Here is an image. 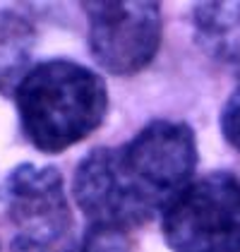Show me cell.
I'll list each match as a JSON object with an SVG mask.
<instances>
[{
    "label": "cell",
    "instance_id": "obj_1",
    "mask_svg": "<svg viewBox=\"0 0 240 252\" xmlns=\"http://www.w3.org/2000/svg\"><path fill=\"white\" fill-rule=\"evenodd\" d=\"M197 139L190 125L151 120L130 142L99 147L75 171V199L89 226L132 231L192 183Z\"/></svg>",
    "mask_w": 240,
    "mask_h": 252
},
{
    "label": "cell",
    "instance_id": "obj_2",
    "mask_svg": "<svg viewBox=\"0 0 240 252\" xmlns=\"http://www.w3.org/2000/svg\"><path fill=\"white\" fill-rule=\"evenodd\" d=\"M24 137L43 154H58L96 132L108 113L101 75L72 60H43L15 89Z\"/></svg>",
    "mask_w": 240,
    "mask_h": 252
},
{
    "label": "cell",
    "instance_id": "obj_3",
    "mask_svg": "<svg viewBox=\"0 0 240 252\" xmlns=\"http://www.w3.org/2000/svg\"><path fill=\"white\" fill-rule=\"evenodd\" d=\"M0 199L15 228L10 252H77L82 245L58 168L34 163L12 168Z\"/></svg>",
    "mask_w": 240,
    "mask_h": 252
},
{
    "label": "cell",
    "instance_id": "obj_4",
    "mask_svg": "<svg viewBox=\"0 0 240 252\" xmlns=\"http://www.w3.org/2000/svg\"><path fill=\"white\" fill-rule=\"evenodd\" d=\"M173 252H240V180L216 171L192 180L161 214Z\"/></svg>",
    "mask_w": 240,
    "mask_h": 252
},
{
    "label": "cell",
    "instance_id": "obj_5",
    "mask_svg": "<svg viewBox=\"0 0 240 252\" xmlns=\"http://www.w3.org/2000/svg\"><path fill=\"white\" fill-rule=\"evenodd\" d=\"M89 24V48L101 67L111 75H135L144 70L159 51V2H84Z\"/></svg>",
    "mask_w": 240,
    "mask_h": 252
},
{
    "label": "cell",
    "instance_id": "obj_6",
    "mask_svg": "<svg viewBox=\"0 0 240 252\" xmlns=\"http://www.w3.org/2000/svg\"><path fill=\"white\" fill-rule=\"evenodd\" d=\"M34 46V27L15 12H0V92L12 94L24 79Z\"/></svg>",
    "mask_w": 240,
    "mask_h": 252
},
{
    "label": "cell",
    "instance_id": "obj_7",
    "mask_svg": "<svg viewBox=\"0 0 240 252\" xmlns=\"http://www.w3.org/2000/svg\"><path fill=\"white\" fill-rule=\"evenodd\" d=\"M192 20L202 34L221 36L240 24V2H200L192 7Z\"/></svg>",
    "mask_w": 240,
    "mask_h": 252
},
{
    "label": "cell",
    "instance_id": "obj_8",
    "mask_svg": "<svg viewBox=\"0 0 240 252\" xmlns=\"http://www.w3.org/2000/svg\"><path fill=\"white\" fill-rule=\"evenodd\" d=\"M80 252H135V243L127 231L89 226L82 235Z\"/></svg>",
    "mask_w": 240,
    "mask_h": 252
},
{
    "label": "cell",
    "instance_id": "obj_9",
    "mask_svg": "<svg viewBox=\"0 0 240 252\" xmlns=\"http://www.w3.org/2000/svg\"><path fill=\"white\" fill-rule=\"evenodd\" d=\"M221 132L226 137V142L240 152V87L228 96L221 111Z\"/></svg>",
    "mask_w": 240,
    "mask_h": 252
},
{
    "label": "cell",
    "instance_id": "obj_10",
    "mask_svg": "<svg viewBox=\"0 0 240 252\" xmlns=\"http://www.w3.org/2000/svg\"><path fill=\"white\" fill-rule=\"evenodd\" d=\"M238 58H240V53H238Z\"/></svg>",
    "mask_w": 240,
    "mask_h": 252
}]
</instances>
